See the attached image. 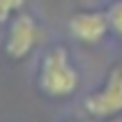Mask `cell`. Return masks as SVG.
Returning <instances> with one entry per match:
<instances>
[{
    "mask_svg": "<svg viewBox=\"0 0 122 122\" xmlns=\"http://www.w3.org/2000/svg\"><path fill=\"white\" fill-rule=\"evenodd\" d=\"M37 85L51 99H67L78 90L81 76L71 62V55L62 44H53L39 60Z\"/></svg>",
    "mask_w": 122,
    "mask_h": 122,
    "instance_id": "6da1fadb",
    "label": "cell"
},
{
    "mask_svg": "<svg viewBox=\"0 0 122 122\" xmlns=\"http://www.w3.org/2000/svg\"><path fill=\"white\" fill-rule=\"evenodd\" d=\"M83 108L90 117H97V120L122 115V60L113 62L106 71L104 83L85 95Z\"/></svg>",
    "mask_w": 122,
    "mask_h": 122,
    "instance_id": "7a4b0ae2",
    "label": "cell"
},
{
    "mask_svg": "<svg viewBox=\"0 0 122 122\" xmlns=\"http://www.w3.org/2000/svg\"><path fill=\"white\" fill-rule=\"evenodd\" d=\"M37 39H39V25L35 16L28 12L16 14L9 21V28L5 35V46H2L5 55L9 60H25L37 46Z\"/></svg>",
    "mask_w": 122,
    "mask_h": 122,
    "instance_id": "3957f363",
    "label": "cell"
},
{
    "mask_svg": "<svg viewBox=\"0 0 122 122\" xmlns=\"http://www.w3.org/2000/svg\"><path fill=\"white\" fill-rule=\"evenodd\" d=\"M69 35L81 44H99L111 32L106 9H81L69 16Z\"/></svg>",
    "mask_w": 122,
    "mask_h": 122,
    "instance_id": "277c9868",
    "label": "cell"
},
{
    "mask_svg": "<svg viewBox=\"0 0 122 122\" xmlns=\"http://www.w3.org/2000/svg\"><path fill=\"white\" fill-rule=\"evenodd\" d=\"M106 16H108L111 32L115 35L117 39H122V0H113L106 7Z\"/></svg>",
    "mask_w": 122,
    "mask_h": 122,
    "instance_id": "5b68a950",
    "label": "cell"
},
{
    "mask_svg": "<svg viewBox=\"0 0 122 122\" xmlns=\"http://www.w3.org/2000/svg\"><path fill=\"white\" fill-rule=\"evenodd\" d=\"M25 7V0H0V25H5L16 16V14L23 12Z\"/></svg>",
    "mask_w": 122,
    "mask_h": 122,
    "instance_id": "8992f818",
    "label": "cell"
},
{
    "mask_svg": "<svg viewBox=\"0 0 122 122\" xmlns=\"http://www.w3.org/2000/svg\"><path fill=\"white\" fill-rule=\"evenodd\" d=\"M104 122H122V115H115V117H108V120H104Z\"/></svg>",
    "mask_w": 122,
    "mask_h": 122,
    "instance_id": "52a82bcc",
    "label": "cell"
}]
</instances>
